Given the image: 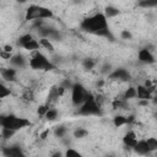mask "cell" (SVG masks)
<instances>
[{"instance_id": "603a6c76", "label": "cell", "mask_w": 157, "mask_h": 157, "mask_svg": "<svg viewBox=\"0 0 157 157\" xmlns=\"http://www.w3.org/2000/svg\"><path fill=\"white\" fill-rule=\"evenodd\" d=\"M96 64H97V61L93 60V59H91V58H86V59H83V61H82V66H83L86 70H92V69L96 66Z\"/></svg>"}, {"instance_id": "44dd1931", "label": "cell", "mask_w": 157, "mask_h": 157, "mask_svg": "<svg viewBox=\"0 0 157 157\" xmlns=\"http://www.w3.org/2000/svg\"><path fill=\"white\" fill-rule=\"evenodd\" d=\"M64 157H85L81 152H78L77 150L72 148V147H69L66 148V151L64 152Z\"/></svg>"}, {"instance_id": "d6986e66", "label": "cell", "mask_w": 157, "mask_h": 157, "mask_svg": "<svg viewBox=\"0 0 157 157\" xmlns=\"http://www.w3.org/2000/svg\"><path fill=\"white\" fill-rule=\"evenodd\" d=\"M132 98H136V88L132 87V86H130V87H128L126 91L124 92L123 99H125V101L128 102L129 99H132Z\"/></svg>"}, {"instance_id": "5bb4252c", "label": "cell", "mask_w": 157, "mask_h": 157, "mask_svg": "<svg viewBox=\"0 0 157 157\" xmlns=\"http://www.w3.org/2000/svg\"><path fill=\"white\" fill-rule=\"evenodd\" d=\"M153 97V93L146 88L144 85H137L136 87V98L139 101H150Z\"/></svg>"}, {"instance_id": "cb8c5ba5", "label": "cell", "mask_w": 157, "mask_h": 157, "mask_svg": "<svg viewBox=\"0 0 157 157\" xmlns=\"http://www.w3.org/2000/svg\"><path fill=\"white\" fill-rule=\"evenodd\" d=\"M88 135V130L83 129V128H77L75 131H74V137L76 139H83Z\"/></svg>"}, {"instance_id": "e0dca14e", "label": "cell", "mask_w": 157, "mask_h": 157, "mask_svg": "<svg viewBox=\"0 0 157 157\" xmlns=\"http://www.w3.org/2000/svg\"><path fill=\"white\" fill-rule=\"evenodd\" d=\"M39 43V47L48 50L49 53H54V45H53V42H50L49 39H45V38H39L38 40Z\"/></svg>"}, {"instance_id": "6da1fadb", "label": "cell", "mask_w": 157, "mask_h": 157, "mask_svg": "<svg viewBox=\"0 0 157 157\" xmlns=\"http://www.w3.org/2000/svg\"><path fill=\"white\" fill-rule=\"evenodd\" d=\"M80 27L82 31H85L87 33L105 37V38L113 40V36L110 33V29L108 28V20L103 15V12L98 11V12H94L93 15L83 18L80 23Z\"/></svg>"}, {"instance_id": "4fadbf2b", "label": "cell", "mask_w": 157, "mask_h": 157, "mask_svg": "<svg viewBox=\"0 0 157 157\" xmlns=\"http://www.w3.org/2000/svg\"><path fill=\"white\" fill-rule=\"evenodd\" d=\"M10 64H11V67L13 69H22L25 67L28 63L26 60V58L22 55V54H13L11 58H10Z\"/></svg>"}, {"instance_id": "ac0fdd59", "label": "cell", "mask_w": 157, "mask_h": 157, "mask_svg": "<svg viewBox=\"0 0 157 157\" xmlns=\"http://www.w3.org/2000/svg\"><path fill=\"white\" fill-rule=\"evenodd\" d=\"M113 124H114L115 128H120V126L128 125V119H126L125 115H120V114H118V115H115V117L113 118Z\"/></svg>"}, {"instance_id": "1f68e13d", "label": "cell", "mask_w": 157, "mask_h": 157, "mask_svg": "<svg viewBox=\"0 0 157 157\" xmlns=\"http://www.w3.org/2000/svg\"><path fill=\"white\" fill-rule=\"evenodd\" d=\"M48 135H49V129H45V130L39 135V139H40V140H45V139L48 137Z\"/></svg>"}, {"instance_id": "2e32d148", "label": "cell", "mask_w": 157, "mask_h": 157, "mask_svg": "<svg viewBox=\"0 0 157 157\" xmlns=\"http://www.w3.org/2000/svg\"><path fill=\"white\" fill-rule=\"evenodd\" d=\"M119 12H120V11H119V9H117L115 6L108 5V6H105L103 15H104V16H105V18L108 20V18H112V17L118 16V15H119Z\"/></svg>"}, {"instance_id": "ffe728a7", "label": "cell", "mask_w": 157, "mask_h": 157, "mask_svg": "<svg viewBox=\"0 0 157 157\" xmlns=\"http://www.w3.org/2000/svg\"><path fill=\"white\" fill-rule=\"evenodd\" d=\"M44 118H45L47 120H49V121L55 120V119L58 118V109H55V108L50 107V108L47 110V113L44 114Z\"/></svg>"}, {"instance_id": "52a82bcc", "label": "cell", "mask_w": 157, "mask_h": 157, "mask_svg": "<svg viewBox=\"0 0 157 157\" xmlns=\"http://www.w3.org/2000/svg\"><path fill=\"white\" fill-rule=\"evenodd\" d=\"M65 88L61 86V85H54L50 90H49V93H48V99L45 102V104H48L50 107V104H54L55 102L59 101V98L65 93Z\"/></svg>"}, {"instance_id": "7402d4cb", "label": "cell", "mask_w": 157, "mask_h": 157, "mask_svg": "<svg viewBox=\"0 0 157 157\" xmlns=\"http://www.w3.org/2000/svg\"><path fill=\"white\" fill-rule=\"evenodd\" d=\"M146 145H147L150 152H155L157 150V139L156 137H148V139H146Z\"/></svg>"}, {"instance_id": "8fae6325", "label": "cell", "mask_w": 157, "mask_h": 157, "mask_svg": "<svg viewBox=\"0 0 157 157\" xmlns=\"http://www.w3.org/2000/svg\"><path fill=\"white\" fill-rule=\"evenodd\" d=\"M137 142V135L134 130H129L125 132V135L123 136V144L125 147H129V148H134V146L136 145Z\"/></svg>"}, {"instance_id": "4dcf8cb0", "label": "cell", "mask_w": 157, "mask_h": 157, "mask_svg": "<svg viewBox=\"0 0 157 157\" xmlns=\"http://www.w3.org/2000/svg\"><path fill=\"white\" fill-rule=\"evenodd\" d=\"M49 157H64V153H63L61 151H59V150H56V151H54V152H52Z\"/></svg>"}, {"instance_id": "4316f807", "label": "cell", "mask_w": 157, "mask_h": 157, "mask_svg": "<svg viewBox=\"0 0 157 157\" xmlns=\"http://www.w3.org/2000/svg\"><path fill=\"white\" fill-rule=\"evenodd\" d=\"M66 132H67V129L65 128V126H58V128H55V130H54V135L56 136V137H64L65 135H66Z\"/></svg>"}, {"instance_id": "5b68a950", "label": "cell", "mask_w": 157, "mask_h": 157, "mask_svg": "<svg viewBox=\"0 0 157 157\" xmlns=\"http://www.w3.org/2000/svg\"><path fill=\"white\" fill-rule=\"evenodd\" d=\"M77 115H82V117H92V115H102V108L97 104L96 99H94V94L92 92L88 93L87 99L77 108L76 112Z\"/></svg>"}, {"instance_id": "9c48e42d", "label": "cell", "mask_w": 157, "mask_h": 157, "mask_svg": "<svg viewBox=\"0 0 157 157\" xmlns=\"http://www.w3.org/2000/svg\"><path fill=\"white\" fill-rule=\"evenodd\" d=\"M1 152L4 157H26L22 148L17 145H10V146H4L1 148Z\"/></svg>"}, {"instance_id": "277c9868", "label": "cell", "mask_w": 157, "mask_h": 157, "mask_svg": "<svg viewBox=\"0 0 157 157\" xmlns=\"http://www.w3.org/2000/svg\"><path fill=\"white\" fill-rule=\"evenodd\" d=\"M53 11L48 7L40 6V5H36L32 4L29 5L26 11H25V21H36V20H47V18H53Z\"/></svg>"}, {"instance_id": "3957f363", "label": "cell", "mask_w": 157, "mask_h": 157, "mask_svg": "<svg viewBox=\"0 0 157 157\" xmlns=\"http://www.w3.org/2000/svg\"><path fill=\"white\" fill-rule=\"evenodd\" d=\"M28 66L36 71H52V70L56 69L55 64L45 54H43L39 50H36L32 53V55L28 60Z\"/></svg>"}, {"instance_id": "d6a6232c", "label": "cell", "mask_w": 157, "mask_h": 157, "mask_svg": "<svg viewBox=\"0 0 157 157\" xmlns=\"http://www.w3.org/2000/svg\"><path fill=\"white\" fill-rule=\"evenodd\" d=\"M108 157H113V156H108Z\"/></svg>"}, {"instance_id": "484cf974", "label": "cell", "mask_w": 157, "mask_h": 157, "mask_svg": "<svg viewBox=\"0 0 157 157\" xmlns=\"http://www.w3.org/2000/svg\"><path fill=\"white\" fill-rule=\"evenodd\" d=\"M16 132L12 131V130H9V129H5V128H1V137L4 140H10Z\"/></svg>"}, {"instance_id": "8992f818", "label": "cell", "mask_w": 157, "mask_h": 157, "mask_svg": "<svg viewBox=\"0 0 157 157\" xmlns=\"http://www.w3.org/2000/svg\"><path fill=\"white\" fill-rule=\"evenodd\" d=\"M90 91H87L83 85H81L80 82H75L71 87V103L75 107H80L88 97Z\"/></svg>"}, {"instance_id": "30bf717a", "label": "cell", "mask_w": 157, "mask_h": 157, "mask_svg": "<svg viewBox=\"0 0 157 157\" xmlns=\"http://www.w3.org/2000/svg\"><path fill=\"white\" fill-rule=\"evenodd\" d=\"M0 75L1 77L7 82H15L17 77V70L13 67H0Z\"/></svg>"}, {"instance_id": "83f0119b", "label": "cell", "mask_w": 157, "mask_h": 157, "mask_svg": "<svg viewBox=\"0 0 157 157\" xmlns=\"http://www.w3.org/2000/svg\"><path fill=\"white\" fill-rule=\"evenodd\" d=\"M49 108H50V107H49L48 104H45V103H44V104H40V105L38 107V109H37V113H38L40 117H44V114L47 113V110H48Z\"/></svg>"}, {"instance_id": "7c38bea8", "label": "cell", "mask_w": 157, "mask_h": 157, "mask_svg": "<svg viewBox=\"0 0 157 157\" xmlns=\"http://www.w3.org/2000/svg\"><path fill=\"white\" fill-rule=\"evenodd\" d=\"M137 58H139V61H141V63H145V64H155V55L147 48L140 49L139 50V54H137Z\"/></svg>"}, {"instance_id": "ba28073f", "label": "cell", "mask_w": 157, "mask_h": 157, "mask_svg": "<svg viewBox=\"0 0 157 157\" xmlns=\"http://www.w3.org/2000/svg\"><path fill=\"white\" fill-rule=\"evenodd\" d=\"M108 77L110 80H117V81H123V82H126L131 78V75L130 72L124 69V67H118V69H114L113 71H110V74L108 75Z\"/></svg>"}, {"instance_id": "f546056e", "label": "cell", "mask_w": 157, "mask_h": 157, "mask_svg": "<svg viewBox=\"0 0 157 157\" xmlns=\"http://www.w3.org/2000/svg\"><path fill=\"white\" fill-rule=\"evenodd\" d=\"M157 2L156 1H141L139 2V6H142V7H151V6H156Z\"/></svg>"}, {"instance_id": "836d02e7", "label": "cell", "mask_w": 157, "mask_h": 157, "mask_svg": "<svg viewBox=\"0 0 157 157\" xmlns=\"http://www.w3.org/2000/svg\"><path fill=\"white\" fill-rule=\"evenodd\" d=\"M0 103H1V99H0Z\"/></svg>"}, {"instance_id": "f1b7e54d", "label": "cell", "mask_w": 157, "mask_h": 157, "mask_svg": "<svg viewBox=\"0 0 157 157\" xmlns=\"http://www.w3.org/2000/svg\"><path fill=\"white\" fill-rule=\"evenodd\" d=\"M120 38L121 39H131L132 38V34H131V32L129 29H123L120 32Z\"/></svg>"}, {"instance_id": "9a60e30c", "label": "cell", "mask_w": 157, "mask_h": 157, "mask_svg": "<svg viewBox=\"0 0 157 157\" xmlns=\"http://www.w3.org/2000/svg\"><path fill=\"white\" fill-rule=\"evenodd\" d=\"M132 151H134L135 153L140 155V156H146V155H150V153H151L150 150H148V147H147V145H146V140H145V139L137 140V142H136V145L134 146Z\"/></svg>"}, {"instance_id": "d4e9b609", "label": "cell", "mask_w": 157, "mask_h": 157, "mask_svg": "<svg viewBox=\"0 0 157 157\" xmlns=\"http://www.w3.org/2000/svg\"><path fill=\"white\" fill-rule=\"evenodd\" d=\"M10 94H11V90L7 86H5L4 83L0 82V99H2L5 97H9Z\"/></svg>"}, {"instance_id": "7a4b0ae2", "label": "cell", "mask_w": 157, "mask_h": 157, "mask_svg": "<svg viewBox=\"0 0 157 157\" xmlns=\"http://www.w3.org/2000/svg\"><path fill=\"white\" fill-rule=\"evenodd\" d=\"M32 125L31 120L23 117H18L15 114H0V128H5L17 132L25 128H29Z\"/></svg>"}]
</instances>
